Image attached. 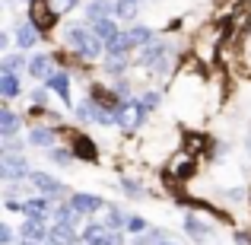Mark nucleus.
I'll use <instances>...</instances> for the list:
<instances>
[{
    "label": "nucleus",
    "instance_id": "1",
    "mask_svg": "<svg viewBox=\"0 0 251 245\" xmlns=\"http://www.w3.org/2000/svg\"><path fill=\"white\" fill-rule=\"evenodd\" d=\"M67 45L76 51V54H83V57H99L102 54V48L105 45L96 38V32H89V29H83V26H74V29H67Z\"/></svg>",
    "mask_w": 251,
    "mask_h": 245
},
{
    "label": "nucleus",
    "instance_id": "2",
    "mask_svg": "<svg viewBox=\"0 0 251 245\" xmlns=\"http://www.w3.org/2000/svg\"><path fill=\"white\" fill-rule=\"evenodd\" d=\"M0 175H3V182H16V178H25V175H32V172H29L25 156L3 153V156H0Z\"/></svg>",
    "mask_w": 251,
    "mask_h": 245
},
{
    "label": "nucleus",
    "instance_id": "3",
    "mask_svg": "<svg viewBox=\"0 0 251 245\" xmlns=\"http://www.w3.org/2000/svg\"><path fill=\"white\" fill-rule=\"evenodd\" d=\"M147 118V111L140 109V102H124L121 109L115 111V124H121L124 131H130V128H137V124Z\"/></svg>",
    "mask_w": 251,
    "mask_h": 245
},
{
    "label": "nucleus",
    "instance_id": "4",
    "mask_svg": "<svg viewBox=\"0 0 251 245\" xmlns=\"http://www.w3.org/2000/svg\"><path fill=\"white\" fill-rule=\"evenodd\" d=\"M166 61H169V45H147L143 48V54H140V64L143 67H156V70H162L166 67Z\"/></svg>",
    "mask_w": 251,
    "mask_h": 245
},
{
    "label": "nucleus",
    "instance_id": "5",
    "mask_svg": "<svg viewBox=\"0 0 251 245\" xmlns=\"http://www.w3.org/2000/svg\"><path fill=\"white\" fill-rule=\"evenodd\" d=\"M23 217L25 220H48V197L38 194V197H25L23 201Z\"/></svg>",
    "mask_w": 251,
    "mask_h": 245
},
{
    "label": "nucleus",
    "instance_id": "6",
    "mask_svg": "<svg viewBox=\"0 0 251 245\" xmlns=\"http://www.w3.org/2000/svg\"><path fill=\"white\" fill-rule=\"evenodd\" d=\"M48 242L51 245H76V226H70V223H54V226L48 229Z\"/></svg>",
    "mask_w": 251,
    "mask_h": 245
},
{
    "label": "nucleus",
    "instance_id": "7",
    "mask_svg": "<svg viewBox=\"0 0 251 245\" xmlns=\"http://www.w3.org/2000/svg\"><path fill=\"white\" fill-rule=\"evenodd\" d=\"M29 178H32V185H35V188L42 191L45 197H57V194H61V191H64V185L57 182V178H51L48 172H32Z\"/></svg>",
    "mask_w": 251,
    "mask_h": 245
},
{
    "label": "nucleus",
    "instance_id": "8",
    "mask_svg": "<svg viewBox=\"0 0 251 245\" xmlns=\"http://www.w3.org/2000/svg\"><path fill=\"white\" fill-rule=\"evenodd\" d=\"M70 204H74V210H76L80 217H89V214H99V210H102V197H96V194H80V191L70 197Z\"/></svg>",
    "mask_w": 251,
    "mask_h": 245
},
{
    "label": "nucleus",
    "instance_id": "9",
    "mask_svg": "<svg viewBox=\"0 0 251 245\" xmlns=\"http://www.w3.org/2000/svg\"><path fill=\"white\" fill-rule=\"evenodd\" d=\"M32 16H29V23H35L38 29H48L51 23H54V10H48V3L45 0H32Z\"/></svg>",
    "mask_w": 251,
    "mask_h": 245
},
{
    "label": "nucleus",
    "instance_id": "10",
    "mask_svg": "<svg viewBox=\"0 0 251 245\" xmlns=\"http://www.w3.org/2000/svg\"><path fill=\"white\" fill-rule=\"evenodd\" d=\"M19 233H23L25 242H48V229H45L42 220H25Z\"/></svg>",
    "mask_w": 251,
    "mask_h": 245
},
{
    "label": "nucleus",
    "instance_id": "11",
    "mask_svg": "<svg viewBox=\"0 0 251 245\" xmlns=\"http://www.w3.org/2000/svg\"><path fill=\"white\" fill-rule=\"evenodd\" d=\"M38 42V26L35 23H19L16 26V45L19 48H32Z\"/></svg>",
    "mask_w": 251,
    "mask_h": 245
},
{
    "label": "nucleus",
    "instance_id": "12",
    "mask_svg": "<svg viewBox=\"0 0 251 245\" xmlns=\"http://www.w3.org/2000/svg\"><path fill=\"white\" fill-rule=\"evenodd\" d=\"M16 131H19V115L10 111V109H3L0 111V137L10 140V137H16Z\"/></svg>",
    "mask_w": 251,
    "mask_h": 245
},
{
    "label": "nucleus",
    "instance_id": "13",
    "mask_svg": "<svg viewBox=\"0 0 251 245\" xmlns=\"http://www.w3.org/2000/svg\"><path fill=\"white\" fill-rule=\"evenodd\" d=\"M92 32H96V38H99L102 45H108L111 38L121 35V32H118V26L111 23V19H99V23H92Z\"/></svg>",
    "mask_w": 251,
    "mask_h": 245
},
{
    "label": "nucleus",
    "instance_id": "14",
    "mask_svg": "<svg viewBox=\"0 0 251 245\" xmlns=\"http://www.w3.org/2000/svg\"><path fill=\"white\" fill-rule=\"evenodd\" d=\"M130 48H134V42H130V35H127V32H121L118 38H111V42L105 45V51H108V57H124V54H127Z\"/></svg>",
    "mask_w": 251,
    "mask_h": 245
},
{
    "label": "nucleus",
    "instance_id": "15",
    "mask_svg": "<svg viewBox=\"0 0 251 245\" xmlns=\"http://www.w3.org/2000/svg\"><path fill=\"white\" fill-rule=\"evenodd\" d=\"M105 239H111V229L105 226V223H89V226L83 229V242H86V245H92V242H105Z\"/></svg>",
    "mask_w": 251,
    "mask_h": 245
},
{
    "label": "nucleus",
    "instance_id": "16",
    "mask_svg": "<svg viewBox=\"0 0 251 245\" xmlns=\"http://www.w3.org/2000/svg\"><path fill=\"white\" fill-rule=\"evenodd\" d=\"M111 13H115V6H111L108 0H92V3L86 6V16H89L92 23H99V19H111Z\"/></svg>",
    "mask_w": 251,
    "mask_h": 245
},
{
    "label": "nucleus",
    "instance_id": "17",
    "mask_svg": "<svg viewBox=\"0 0 251 245\" xmlns=\"http://www.w3.org/2000/svg\"><path fill=\"white\" fill-rule=\"evenodd\" d=\"M184 229H188L197 242H203V239H210V236H213V229H210L207 223H201L197 217H184Z\"/></svg>",
    "mask_w": 251,
    "mask_h": 245
},
{
    "label": "nucleus",
    "instance_id": "18",
    "mask_svg": "<svg viewBox=\"0 0 251 245\" xmlns=\"http://www.w3.org/2000/svg\"><path fill=\"white\" fill-rule=\"evenodd\" d=\"M48 86L64 99V102H70V80H67V74H51L48 77Z\"/></svg>",
    "mask_w": 251,
    "mask_h": 245
},
{
    "label": "nucleus",
    "instance_id": "19",
    "mask_svg": "<svg viewBox=\"0 0 251 245\" xmlns=\"http://www.w3.org/2000/svg\"><path fill=\"white\" fill-rule=\"evenodd\" d=\"M0 96H3V99L19 96V77L16 74H3V77H0Z\"/></svg>",
    "mask_w": 251,
    "mask_h": 245
},
{
    "label": "nucleus",
    "instance_id": "20",
    "mask_svg": "<svg viewBox=\"0 0 251 245\" xmlns=\"http://www.w3.org/2000/svg\"><path fill=\"white\" fill-rule=\"evenodd\" d=\"M29 74H32V77H45V80H48V77H51V61H48L45 54L32 57V64H29Z\"/></svg>",
    "mask_w": 251,
    "mask_h": 245
},
{
    "label": "nucleus",
    "instance_id": "21",
    "mask_svg": "<svg viewBox=\"0 0 251 245\" xmlns=\"http://www.w3.org/2000/svg\"><path fill=\"white\" fill-rule=\"evenodd\" d=\"M29 140L35 143V147H51V143H54V131H48V128H32Z\"/></svg>",
    "mask_w": 251,
    "mask_h": 245
},
{
    "label": "nucleus",
    "instance_id": "22",
    "mask_svg": "<svg viewBox=\"0 0 251 245\" xmlns=\"http://www.w3.org/2000/svg\"><path fill=\"white\" fill-rule=\"evenodd\" d=\"M137 6H140V0H118V3H115V16L134 19L137 16Z\"/></svg>",
    "mask_w": 251,
    "mask_h": 245
},
{
    "label": "nucleus",
    "instance_id": "23",
    "mask_svg": "<svg viewBox=\"0 0 251 245\" xmlns=\"http://www.w3.org/2000/svg\"><path fill=\"white\" fill-rule=\"evenodd\" d=\"M74 153H76V156H83V160H96V147H92L89 137H76Z\"/></svg>",
    "mask_w": 251,
    "mask_h": 245
},
{
    "label": "nucleus",
    "instance_id": "24",
    "mask_svg": "<svg viewBox=\"0 0 251 245\" xmlns=\"http://www.w3.org/2000/svg\"><path fill=\"white\" fill-rule=\"evenodd\" d=\"M127 35H130V42H134V45H140V48H147V45H153V32H150V29H143V26H137V29H130Z\"/></svg>",
    "mask_w": 251,
    "mask_h": 245
},
{
    "label": "nucleus",
    "instance_id": "25",
    "mask_svg": "<svg viewBox=\"0 0 251 245\" xmlns=\"http://www.w3.org/2000/svg\"><path fill=\"white\" fill-rule=\"evenodd\" d=\"M127 220H130V217H124L121 210H111V214L105 217V226H108L111 233H118V229H121V226H127Z\"/></svg>",
    "mask_w": 251,
    "mask_h": 245
},
{
    "label": "nucleus",
    "instance_id": "26",
    "mask_svg": "<svg viewBox=\"0 0 251 245\" xmlns=\"http://www.w3.org/2000/svg\"><path fill=\"white\" fill-rule=\"evenodd\" d=\"M156 105H159V92H153V89H150L147 96L140 99V109H143V111H147V115H150V111H153Z\"/></svg>",
    "mask_w": 251,
    "mask_h": 245
},
{
    "label": "nucleus",
    "instance_id": "27",
    "mask_svg": "<svg viewBox=\"0 0 251 245\" xmlns=\"http://www.w3.org/2000/svg\"><path fill=\"white\" fill-rule=\"evenodd\" d=\"M19 67H23V57H3V74H19Z\"/></svg>",
    "mask_w": 251,
    "mask_h": 245
},
{
    "label": "nucleus",
    "instance_id": "28",
    "mask_svg": "<svg viewBox=\"0 0 251 245\" xmlns=\"http://www.w3.org/2000/svg\"><path fill=\"white\" fill-rule=\"evenodd\" d=\"M51 160H54L57 165H70V153H67V150H54V147H51Z\"/></svg>",
    "mask_w": 251,
    "mask_h": 245
},
{
    "label": "nucleus",
    "instance_id": "29",
    "mask_svg": "<svg viewBox=\"0 0 251 245\" xmlns=\"http://www.w3.org/2000/svg\"><path fill=\"white\" fill-rule=\"evenodd\" d=\"M0 245H13V226H10V223L0 226Z\"/></svg>",
    "mask_w": 251,
    "mask_h": 245
},
{
    "label": "nucleus",
    "instance_id": "30",
    "mask_svg": "<svg viewBox=\"0 0 251 245\" xmlns=\"http://www.w3.org/2000/svg\"><path fill=\"white\" fill-rule=\"evenodd\" d=\"M127 229H130V233H143V229H147V223H143L140 217H130V220H127Z\"/></svg>",
    "mask_w": 251,
    "mask_h": 245
},
{
    "label": "nucleus",
    "instance_id": "31",
    "mask_svg": "<svg viewBox=\"0 0 251 245\" xmlns=\"http://www.w3.org/2000/svg\"><path fill=\"white\" fill-rule=\"evenodd\" d=\"M124 191H127L130 197H140V194H143V191L137 188V182H127V178H124Z\"/></svg>",
    "mask_w": 251,
    "mask_h": 245
},
{
    "label": "nucleus",
    "instance_id": "32",
    "mask_svg": "<svg viewBox=\"0 0 251 245\" xmlns=\"http://www.w3.org/2000/svg\"><path fill=\"white\" fill-rule=\"evenodd\" d=\"M32 102L42 105V102H45V92H42V89H35V92H32Z\"/></svg>",
    "mask_w": 251,
    "mask_h": 245
},
{
    "label": "nucleus",
    "instance_id": "33",
    "mask_svg": "<svg viewBox=\"0 0 251 245\" xmlns=\"http://www.w3.org/2000/svg\"><path fill=\"white\" fill-rule=\"evenodd\" d=\"M111 245H124V236L121 233H111Z\"/></svg>",
    "mask_w": 251,
    "mask_h": 245
},
{
    "label": "nucleus",
    "instance_id": "34",
    "mask_svg": "<svg viewBox=\"0 0 251 245\" xmlns=\"http://www.w3.org/2000/svg\"><path fill=\"white\" fill-rule=\"evenodd\" d=\"M239 245H251V236H245V233H239Z\"/></svg>",
    "mask_w": 251,
    "mask_h": 245
},
{
    "label": "nucleus",
    "instance_id": "35",
    "mask_svg": "<svg viewBox=\"0 0 251 245\" xmlns=\"http://www.w3.org/2000/svg\"><path fill=\"white\" fill-rule=\"evenodd\" d=\"M92 245H111V239H105V242H92Z\"/></svg>",
    "mask_w": 251,
    "mask_h": 245
},
{
    "label": "nucleus",
    "instance_id": "36",
    "mask_svg": "<svg viewBox=\"0 0 251 245\" xmlns=\"http://www.w3.org/2000/svg\"><path fill=\"white\" fill-rule=\"evenodd\" d=\"M156 245H175V242H166V239H162V242H156Z\"/></svg>",
    "mask_w": 251,
    "mask_h": 245
},
{
    "label": "nucleus",
    "instance_id": "37",
    "mask_svg": "<svg viewBox=\"0 0 251 245\" xmlns=\"http://www.w3.org/2000/svg\"><path fill=\"white\" fill-rule=\"evenodd\" d=\"M29 3H32V0H29Z\"/></svg>",
    "mask_w": 251,
    "mask_h": 245
}]
</instances>
